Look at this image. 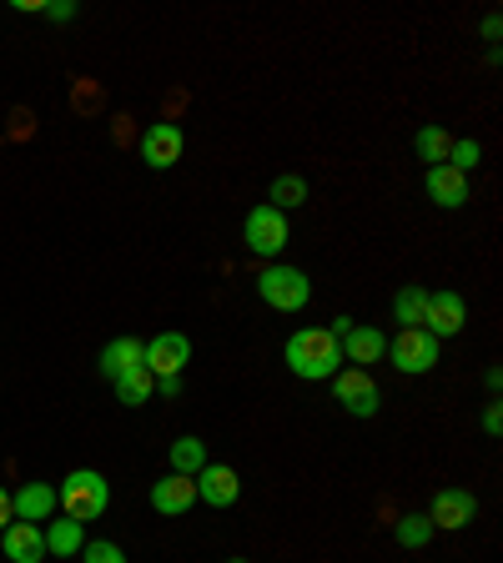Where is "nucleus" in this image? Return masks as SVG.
Returning <instances> with one entry per match:
<instances>
[{
	"label": "nucleus",
	"mask_w": 503,
	"mask_h": 563,
	"mask_svg": "<svg viewBox=\"0 0 503 563\" xmlns=\"http://www.w3.org/2000/svg\"><path fill=\"white\" fill-rule=\"evenodd\" d=\"M282 357H287L293 377H303V383H332V377L342 373L338 338H332L328 328H303V332H293V338H287V347H282Z\"/></svg>",
	"instance_id": "1"
},
{
	"label": "nucleus",
	"mask_w": 503,
	"mask_h": 563,
	"mask_svg": "<svg viewBox=\"0 0 503 563\" xmlns=\"http://www.w3.org/2000/svg\"><path fill=\"white\" fill-rule=\"evenodd\" d=\"M56 498H61V508H66V518H76V523H96V518L111 508V483H106L96 468H76L70 478H61Z\"/></svg>",
	"instance_id": "2"
},
{
	"label": "nucleus",
	"mask_w": 503,
	"mask_h": 563,
	"mask_svg": "<svg viewBox=\"0 0 503 563\" xmlns=\"http://www.w3.org/2000/svg\"><path fill=\"white\" fill-rule=\"evenodd\" d=\"M258 297L272 307V312H303L313 302V282H307L303 267H287V262H272L258 277Z\"/></svg>",
	"instance_id": "3"
},
{
	"label": "nucleus",
	"mask_w": 503,
	"mask_h": 563,
	"mask_svg": "<svg viewBox=\"0 0 503 563\" xmlns=\"http://www.w3.org/2000/svg\"><path fill=\"white\" fill-rule=\"evenodd\" d=\"M242 242H247V252H258V257H277L282 246L293 242V227H287V211H277V207H252L247 211V222H242Z\"/></svg>",
	"instance_id": "4"
},
{
	"label": "nucleus",
	"mask_w": 503,
	"mask_h": 563,
	"mask_svg": "<svg viewBox=\"0 0 503 563\" xmlns=\"http://www.w3.org/2000/svg\"><path fill=\"white\" fill-rule=\"evenodd\" d=\"M387 352H393V367L408 377H423V373H434L438 367V338L434 332H423V328H403L398 338L387 342Z\"/></svg>",
	"instance_id": "5"
},
{
	"label": "nucleus",
	"mask_w": 503,
	"mask_h": 563,
	"mask_svg": "<svg viewBox=\"0 0 503 563\" xmlns=\"http://www.w3.org/2000/svg\"><path fill=\"white\" fill-rule=\"evenodd\" d=\"M192 363V338L187 332H156L146 347H141V367L152 377H182V367Z\"/></svg>",
	"instance_id": "6"
},
{
	"label": "nucleus",
	"mask_w": 503,
	"mask_h": 563,
	"mask_svg": "<svg viewBox=\"0 0 503 563\" xmlns=\"http://www.w3.org/2000/svg\"><path fill=\"white\" fill-rule=\"evenodd\" d=\"M332 393H338V402L352 412V418H373L378 402H383L373 373H363V367H342V373L332 377Z\"/></svg>",
	"instance_id": "7"
},
{
	"label": "nucleus",
	"mask_w": 503,
	"mask_h": 563,
	"mask_svg": "<svg viewBox=\"0 0 503 563\" xmlns=\"http://www.w3.org/2000/svg\"><path fill=\"white\" fill-rule=\"evenodd\" d=\"M479 518V498L469 488H438L434 493V508H428V523L444 528V533H458Z\"/></svg>",
	"instance_id": "8"
},
{
	"label": "nucleus",
	"mask_w": 503,
	"mask_h": 563,
	"mask_svg": "<svg viewBox=\"0 0 503 563\" xmlns=\"http://www.w3.org/2000/svg\"><path fill=\"white\" fill-rule=\"evenodd\" d=\"M182 146H187V136H182L176 121H152V131L141 136V162L152 166V172H172L182 162Z\"/></svg>",
	"instance_id": "9"
},
{
	"label": "nucleus",
	"mask_w": 503,
	"mask_h": 563,
	"mask_svg": "<svg viewBox=\"0 0 503 563\" xmlns=\"http://www.w3.org/2000/svg\"><path fill=\"white\" fill-rule=\"evenodd\" d=\"M338 352H342V367H373L387 357V338L378 328H368V322H352L348 332L338 338Z\"/></svg>",
	"instance_id": "10"
},
{
	"label": "nucleus",
	"mask_w": 503,
	"mask_h": 563,
	"mask_svg": "<svg viewBox=\"0 0 503 563\" xmlns=\"http://www.w3.org/2000/svg\"><path fill=\"white\" fill-rule=\"evenodd\" d=\"M469 322V302L458 292H428V307H423V332H434L438 342L444 338H458Z\"/></svg>",
	"instance_id": "11"
},
{
	"label": "nucleus",
	"mask_w": 503,
	"mask_h": 563,
	"mask_svg": "<svg viewBox=\"0 0 503 563\" xmlns=\"http://www.w3.org/2000/svg\"><path fill=\"white\" fill-rule=\"evenodd\" d=\"M192 483H197V504H207V508H232L242 498V478L227 463H207Z\"/></svg>",
	"instance_id": "12"
},
{
	"label": "nucleus",
	"mask_w": 503,
	"mask_h": 563,
	"mask_svg": "<svg viewBox=\"0 0 503 563\" xmlns=\"http://www.w3.org/2000/svg\"><path fill=\"white\" fill-rule=\"evenodd\" d=\"M56 508H61L56 483H21V493H11V514L21 523H51Z\"/></svg>",
	"instance_id": "13"
},
{
	"label": "nucleus",
	"mask_w": 503,
	"mask_h": 563,
	"mask_svg": "<svg viewBox=\"0 0 503 563\" xmlns=\"http://www.w3.org/2000/svg\"><path fill=\"white\" fill-rule=\"evenodd\" d=\"M0 549H6V559L11 563H41L46 559V533H41V523H6V533H0Z\"/></svg>",
	"instance_id": "14"
},
{
	"label": "nucleus",
	"mask_w": 503,
	"mask_h": 563,
	"mask_svg": "<svg viewBox=\"0 0 503 563\" xmlns=\"http://www.w3.org/2000/svg\"><path fill=\"white\" fill-rule=\"evenodd\" d=\"M192 504H197V483L182 478V473H166L162 483H152V508H156L162 518L192 514Z\"/></svg>",
	"instance_id": "15"
},
{
	"label": "nucleus",
	"mask_w": 503,
	"mask_h": 563,
	"mask_svg": "<svg viewBox=\"0 0 503 563\" xmlns=\"http://www.w3.org/2000/svg\"><path fill=\"white\" fill-rule=\"evenodd\" d=\"M423 191L438 201V207H448V211H458L463 201H469V176L463 172H453V166H428L423 172Z\"/></svg>",
	"instance_id": "16"
},
{
	"label": "nucleus",
	"mask_w": 503,
	"mask_h": 563,
	"mask_svg": "<svg viewBox=\"0 0 503 563\" xmlns=\"http://www.w3.org/2000/svg\"><path fill=\"white\" fill-rule=\"evenodd\" d=\"M41 533H46V553H56V559H70V553L86 549V523H76V518L41 523Z\"/></svg>",
	"instance_id": "17"
},
{
	"label": "nucleus",
	"mask_w": 503,
	"mask_h": 563,
	"mask_svg": "<svg viewBox=\"0 0 503 563\" xmlns=\"http://www.w3.org/2000/svg\"><path fill=\"white\" fill-rule=\"evenodd\" d=\"M141 347H146L141 338H117V342H106V347H101V373L111 377V383H117L121 373L141 367Z\"/></svg>",
	"instance_id": "18"
},
{
	"label": "nucleus",
	"mask_w": 503,
	"mask_h": 563,
	"mask_svg": "<svg viewBox=\"0 0 503 563\" xmlns=\"http://www.w3.org/2000/svg\"><path fill=\"white\" fill-rule=\"evenodd\" d=\"M207 463H211L207 443H201L197 433H187V438H176V443H172V473H182V478H197Z\"/></svg>",
	"instance_id": "19"
},
{
	"label": "nucleus",
	"mask_w": 503,
	"mask_h": 563,
	"mask_svg": "<svg viewBox=\"0 0 503 563\" xmlns=\"http://www.w3.org/2000/svg\"><path fill=\"white\" fill-rule=\"evenodd\" d=\"M448 146H453V136H448L438 121H428V126L413 136V152H418V162H428V166H444L448 162Z\"/></svg>",
	"instance_id": "20"
},
{
	"label": "nucleus",
	"mask_w": 503,
	"mask_h": 563,
	"mask_svg": "<svg viewBox=\"0 0 503 563\" xmlns=\"http://www.w3.org/2000/svg\"><path fill=\"white\" fill-rule=\"evenodd\" d=\"M307 201V181L297 172H282V176H272V187H267V207H277V211H293V207H303Z\"/></svg>",
	"instance_id": "21"
},
{
	"label": "nucleus",
	"mask_w": 503,
	"mask_h": 563,
	"mask_svg": "<svg viewBox=\"0 0 503 563\" xmlns=\"http://www.w3.org/2000/svg\"><path fill=\"white\" fill-rule=\"evenodd\" d=\"M156 393V377L146 373V367H131V373L117 377V398L127 402V408H141V402H152Z\"/></svg>",
	"instance_id": "22"
},
{
	"label": "nucleus",
	"mask_w": 503,
	"mask_h": 563,
	"mask_svg": "<svg viewBox=\"0 0 503 563\" xmlns=\"http://www.w3.org/2000/svg\"><path fill=\"white\" fill-rule=\"evenodd\" d=\"M423 307H428V287L408 282L398 297H393V317H398L403 328H423Z\"/></svg>",
	"instance_id": "23"
},
{
	"label": "nucleus",
	"mask_w": 503,
	"mask_h": 563,
	"mask_svg": "<svg viewBox=\"0 0 503 563\" xmlns=\"http://www.w3.org/2000/svg\"><path fill=\"white\" fill-rule=\"evenodd\" d=\"M393 539H398L403 549H423V543L434 539V523H428V514H403L398 523H393Z\"/></svg>",
	"instance_id": "24"
},
{
	"label": "nucleus",
	"mask_w": 503,
	"mask_h": 563,
	"mask_svg": "<svg viewBox=\"0 0 503 563\" xmlns=\"http://www.w3.org/2000/svg\"><path fill=\"white\" fill-rule=\"evenodd\" d=\"M479 162H483V146H479V141H453V146H448V166H453V172L469 176Z\"/></svg>",
	"instance_id": "25"
},
{
	"label": "nucleus",
	"mask_w": 503,
	"mask_h": 563,
	"mask_svg": "<svg viewBox=\"0 0 503 563\" xmlns=\"http://www.w3.org/2000/svg\"><path fill=\"white\" fill-rule=\"evenodd\" d=\"M81 563H127V553L117 549V543H106V539H91L81 549Z\"/></svg>",
	"instance_id": "26"
},
{
	"label": "nucleus",
	"mask_w": 503,
	"mask_h": 563,
	"mask_svg": "<svg viewBox=\"0 0 503 563\" xmlns=\"http://www.w3.org/2000/svg\"><path fill=\"white\" fill-rule=\"evenodd\" d=\"M41 11H46L51 21H76V0H51V5H41Z\"/></svg>",
	"instance_id": "27"
},
{
	"label": "nucleus",
	"mask_w": 503,
	"mask_h": 563,
	"mask_svg": "<svg viewBox=\"0 0 503 563\" xmlns=\"http://www.w3.org/2000/svg\"><path fill=\"white\" fill-rule=\"evenodd\" d=\"M483 433H489V438L503 433V408H499V402H489V408H483Z\"/></svg>",
	"instance_id": "28"
},
{
	"label": "nucleus",
	"mask_w": 503,
	"mask_h": 563,
	"mask_svg": "<svg viewBox=\"0 0 503 563\" xmlns=\"http://www.w3.org/2000/svg\"><path fill=\"white\" fill-rule=\"evenodd\" d=\"M6 523H15V514H11V493L0 488V533H6Z\"/></svg>",
	"instance_id": "29"
},
{
	"label": "nucleus",
	"mask_w": 503,
	"mask_h": 563,
	"mask_svg": "<svg viewBox=\"0 0 503 563\" xmlns=\"http://www.w3.org/2000/svg\"><path fill=\"white\" fill-rule=\"evenodd\" d=\"M156 393H166V398H176V393H182V377H156Z\"/></svg>",
	"instance_id": "30"
},
{
	"label": "nucleus",
	"mask_w": 503,
	"mask_h": 563,
	"mask_svg": "<svg viewBox=\"0 0 503 563\" xmlns=\"http://www.w3.org/2000/svg\"><path fill=\"white\" fill-rule=\"evenodd\" d=\"M227 563H247V559H227Z\"/></svg>",
	"instance_id": "31"
}]
</instances>
